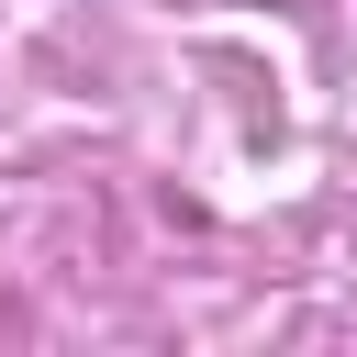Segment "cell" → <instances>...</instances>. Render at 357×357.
<instances>
[]
</instances>
